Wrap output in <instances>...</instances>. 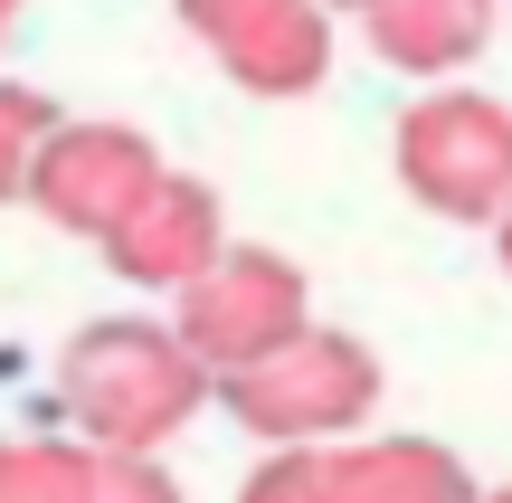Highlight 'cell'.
<instances>
[{
    "label": "cell",
    "mask_w": 512,
    "mask_h": 503,
    "mask_svg": "<svg viewBox=\"0 0 512 503\" xmlns=\"http://www.w3.org/2000/svg\"><path fill=\"white\" fill-rule=\"evenodd\" d=\"M219 390L209 361L190 352L171 323H143V314H114V323H86L57 361V399H67L76 437L86 447H124V456H152L200 418V399Z\"/></svg>",
    "instance_id": "6da1fadb"
},
{
    "label": "cell",
    "mask_w": 512,
    "mask_h": 503,
    "mask_svg": "<svg viewBox=\"0 0 512 503\" xmlns=\"http://www.w3.org/2000/svg\"><path fill=\"white\" fill-rule=\"evenodd\" d=\"M219 409L266 447H342L370 409H380V352L361 333L304 323L285 352H266L256 371L219 380Z\"/></svg>",
    "instance_id": "7a4b0ae2"
},
{
    "label": "cell",
    "mask_w": 512,
    "mask_h": 503,
    "mask_svg": "<svg viewBox=\"0 0 512 503\" xmlns=\"http://www.w3.org/2000/svg\"><path fill=\"white\" fill-rule=\"evenodd\" d=\"M399 181L418 209L465 228H494L512 209V105H494L484 86H427L389 133Z\"/></svg>",
    "instance_id": "3957f363"
},
{
    "label": "cell",
    "mask_w": 512,
    "mask_h": 503,
    "mask_svg": "<svg viewBox=\"0 0 512 503\" xmlns=\"http://www.w3.org/2000/svg\"><path fill=\"white\" fill-rule=\"evenodd\" d=\"M304 323H313V285H304V266L275 257V247H228V257L209 266L200 285H181V304H171V333L209 361V380L256 371V361L285 352Z\"/></svg>",
    "instance_id": "277c9868"
},
{
    "label": "cell",
    "mask_w": 512,
    "mask_h": 503,
    "mask_svg": "<svg viewBox=\"0 0 512 503\" xmlns=\"http://www.w3.org/2000/svg\"><path fill=\"white\" fill-rule=\"evenodd\" d=\"M162 171L171 162H162V143H152L143 124H57L48 152H38V171H29V209L48 228H67V238L105 247Z\"/></svg>",
    "instance_id": "5b68a950"
},
{
    "label": "cell",
    "mask_w": 512,
    "mask_h": 503,
    "mask_svg": "<svg viewBox=\"0 0 512 503\" xmlns=\"http://www.w3.org/2000/svg\"><path fill=\"white\" fill-rule=\"evenodd\" d=\"M228 257V209L200 171H162V181L133 200V219L105 238V266L124 285H152V295H181L209 266Z\"/></svg>",
    "instance_id": "8992f818"
},
{
    "label": "cell",
    "mask_w": 512,
    "mask_h": 503,
    "mask_svg": "<svg viewBox=\"0 0 512 503\" xmlns=\"http://www.w3.org/2000/svg\"><path fill=\"white\" fill-rule=\"evenodd\" d=\"M219 67L247 95H313L332 76V0H266L238 38H219Z\"/></svg>",
    "instance_id": "52a82bcc"
},
{
    "label": "cell",
    "mask_w": 512,
    "mask_h": 503,
    "mask_svg": "<svg viewBox=\"0 0 512 503\" xmlns=\"http://www.w3.org/2000/svg\"><path fill=\"white\" fill-rule=\"evenodd\" d=\"M332 494L342 503H484L456 447L437 437H342L332 447Z\"/></svg>",
    "instance_id": "ba28073f"
},
{
    "label": "cell",
    "mask_w": 512,
    "mask_h": 503,
    "mask_svg": "<svg viewBox=\"0 0 512 503\" xmlns=\"http://www.w3.org/2000/svg\"><path fill=\"white\" fill-rule=\"evenodd\" d=\"M494 10L503 0H370L361 29L399 76H456L494 48Z\"/></svg>",
    "instance_id": "9c48e42d"
},
{
    "label": "cell",
    "mask_w": 512,
    "mask_h": 503,
    "mask_svg": "<svg viewBox=\"0 0 512 503\" xmlns=\"http://www.w3.org/2000/svg\"><path fill=\"white\" fill-rule=\"evenodd\" d=\"M95 447L86 437H10L0 447V503H86Z\"/></svg>",
    "instance_id": "30bf717a"
},
{
    "label": "cell",
    "mask_w": 512,
    "mask_h": 503,
    "mask_svg": "<svg viewBox=\"0 0 512 503\" xmlns=\"http://www.w3.org/2000/svg\"><path fill=\"white\" fill-rule=\"evenodd\" d=\"M57 124H67V114H57L38 86L0 76V200H29V171H38V152H48Z\"/></svg>",
    "instance_id": "8fae6325"
},
{
    "label": "cell",
    "mask_w": 512,
    "mask_h": 503,
    "mask_svg": "<svg viewBox=\"0 0 512 503\" xmlns=\"http://www.w3.org/2000/svg\"><path fill=\"white\" fill-rule=\"evenodd\" d=\"M238 503H342L332 494V447H275L266 466L247 475Z\"/></svg>",
    "instance_id": "7c38bea8"
},
{
    "label": "cell",
    "mask_w": 512,
    "mask_h": 503,
    "mask_svg": "<svg viewBox=\"0 0 512 503\" xmlns=\"http://www.w3.org/2000/svg\"><path fill=\"white\" fill-rule=\"evenodd\" d=\"M86 503H181L162 456H124V447H95V475H86Z\"/></svg>",
    "instance_id": "4fadbf2b"
},
{
    "label": "cell",
    "mask_w": 512,
    "mask_h": 503,
    "mask_svg": "<svg viewBox=\"0 0 512 503\" xmlns=\"http://www.w3.org/2000/svg\"><path fill=\"white\" fill-rule=\"evenodd\" d=\"M256 10H266V0H181V29L219 48V38H238V29H247Z\"/></svg>",
    "instance_id": "5bb4252c"
},
{
    "label": "cell",
    "mask_w": 512,
    "mask_h": 503,
    "mask_svg": "<svg viewBox=\"0 0 512 503\" xmlns=\"http://www.w3.org/2000/svg\"><path fill=\"white\" fill-rule=\"evenodd\" d=\"M494 257H503V276H512V209L494 219Z\"/></svg>",
    "instance_id": "9a60e30c"
},
{
    "label": "cell",
    "mask_w": 512,
    "mask_h": 503,
    "mask_svg": "<svg viewBox=\"0 0 512 503\" xmlns=\"http://www.w3.org/2000/svg\"><path fill=\"white\" fill-rule=\"evenodd\" d=\"M10 19H19V0H0V29H10Z\"/></svg>",
    "instance_id": "2e32d148"
},
{
    "label": "cell",
    "mask_w": 512,
    "mask_h": 503,
    "mask_svg": "<svg viewBox=\"0 0 512 503\" xmlns=\"http://www.w3.org/2000/svg\"><path fill=\"white\" fill-rule=\"evenodd\" d=\"M332 10H370V0H332Z\"/></svg>",
    "instance_id": "e0dca14e"
},
{
    "label": "cell",
    "mask_w": 512,
    "mask_h": 503,
    "mask_svg": "<svg viewBox=\"0 0 512 503\" xmlns=\"http://www.w3.org/2000/svg\"><path fill=\"white\" fill-rule=\"evenodd\" d=\"M484 503H512V485H503V494H484Z\"/></svg>",
    "instance_id": "ac0fdd59"
}]
</instances>
